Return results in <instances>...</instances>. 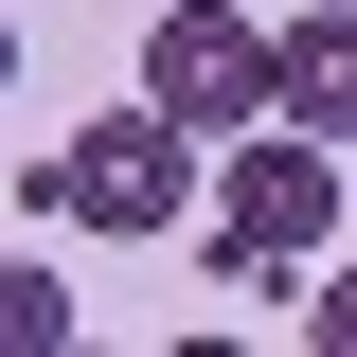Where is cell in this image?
<instances>
[{"label":"cell","instance_id":"cell-3","mask_svg":"<svg viewBox=\"0 0 357 357\" xmlns=\"http://www.w3.org/2000/svg\"><path fill=\"white\" fill-rule=\"evenodd\" d=\"M197 161H215V232H232V250L321 268V232H340V143H304V126H232V143H197Z\"/></svg>","mask_w":357,"mask_h":357},{"label":"cell","instance_id":"cell-2","mask_svg":"<svg viewBox=\"0 0 357 357\" xmlns=\"http://www.w3.org/2000/svg\"><path fill=\"white\" fill-rule=\"evenodd\" d=\"M143 107H161L178 143L268 126V18H232V0H161V18H143Z\"/></svg>","mask_w":357,"mask_h":357},{"label":"cell","instance_id":"cell-1","mask_svg":"<svg viewBox=\"0 0 357 357\" xmlns=\"http://www.w3.org/2000/svg\"><path fill=\"white\" fill-rule=\"evenodd\" d=\"M36 215L89 232V250H161V232L197 215V143H178L161 107H107V126H72L36 161Z\"/></svg>","mask_w":357,"mask_h":357},{"label":"cell","instance_id":"cell-6","mask_svg":"<svg viewBox=\"0 0 357 357\" xmlns=\"http://www.w3.org/2000/svg\"><path fill=\"white\" fill-rule=\"evenodd\" d=\"M304 340H321V357H357V268H340V286H304Z\"/></svg>","mask_w":357,"mask_h":357},{"label":"cell","instance_id":"cell-7","mask_svg":"<svg viewBox=\"0 0 357 357\" xmlns=\"http://www.w3.org/2000/svg\"><path fill=\"white\" fill-rule=\"evenodd\" d=\"M0 89H18V18H0Z\"/></svg>","mask_w":357,"mask_h":357},{"label":"cell","instance_id":"cell-4","mask_svg":"<svg viewBox=\"0 0 357 357\" xmlns=\"http://www.w3.org/2000/svg\"><path fill=\"white\" fill-rule=\"evenodd\" d=\"M268 126L357 143V0H304V18H268Z\"/></svg>","mask_w":357,"mask_h":357},{"label":"cell","instance_id":"cell-5","mask_svg":"<svg viewBox=\"0 0 357 357\" xmlns=\"http://www.w3.org/2000/svg\"><path fill=\"white\" fill-rule=\"evenodd\" d=\"M0 357H72V286L54 268H0Z\"/></svg>","mask_w":357,"mask_h":357}]
</instances>
